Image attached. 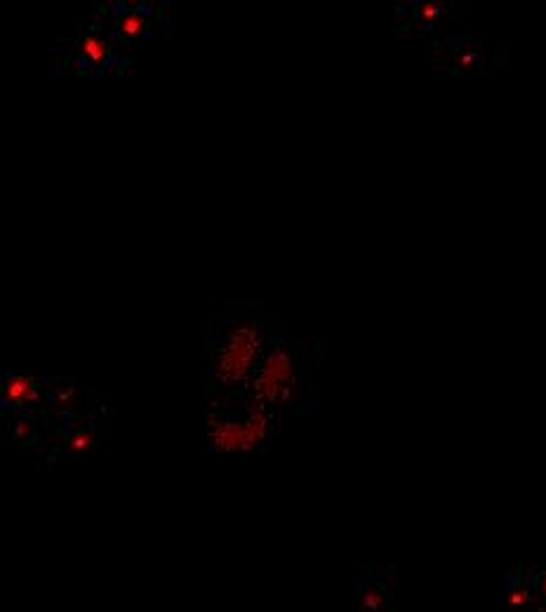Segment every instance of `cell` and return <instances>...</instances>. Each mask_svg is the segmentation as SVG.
<instances>
[{"label": "cell", "mask_w": 546, "mask_h": 612, "mask_svg": "<svg viewBox=\"0 0 546 612\" xmlns=\"http://www.w3.org/2000/svg\"><path fill=\"white\" fill-rule=\"evenodd\" d=\"M261 351V332L254 323H238L226 334L224 344L219 346L214 360V375L221 384L235 386L242 384L257 365Z\"/></svg>", "instance_id": "1"}, {"label": "cell", "mask_w": 546, "mask_h": 612, "mask_svg": "<svg viewBox=\"0 0 546 612\" xmlns=\"http://www.w3.org/2000/svg\"><path fill=\"white\" fill-rule=\"evenodd\" d=\"M268 412L264 405H254L242 419H226L212 417L210 419V441L214 450L221 453H238V450H254L268 438Z\"/></svg>", "instance_id": "2"}, {"label": "cell", "mask_w": 546, "mask_h": 612, "mask_svg": "<svg viewBox=\"0 0 546 612\" xmlns=\"http://www.w3.org/2000/svg\"><path fill=\"white\" fill-rule=\"evenodd\" d=\"M294 384V358L285 346H273L264 356L261 365L254 375L252 391L257 405L271 408L285 401Z\"/></svg>", "instance_id": "3"}, {"label": "cell", "mask_w": 546, "mask_h": 612, "mask_svg": "<svg viewBox=\"0 0 546 612\" xmlns=\"http://www.w3.org/2000/svg\"><path fill=\"white\" fill-rule=\"evenodd\" d=\"M358 605L360 612H394V596L386 589V584H382L375 577H368L360 587Z\"/></svg>", "instance_id": "4"}, {"label": "cell", "mask_w": 546, "mask_h": 612, "mask_svg": "<svg viewBox=\"0 0 546 612\" xmlns=\"http://www.w3.org/2000/svg\"><path fill=\"white\" fill-rule=\"evenodd\" d=\"M36 393H38L36 382L29 379V377H12L8 384L3 386L5 403H10V405H15V408L36 401Z\"/></svg>", "instance_id": "5"}, {"label": "cell", "mask_w": 546, "mask_h": 612, "mask_svg": "<svg viewBox=\"0 0 546 612\" xmlns=\"http://www.w3.org/2000/svg\"><path fill=\"white\" fill-rule=\"evenodd\" d=\"M83 52L92 59V62H102L104 55H106V43H104V40H99V38L90 36V38H87L85 43H83Z\"/></svg>", "instance_id": "6"}, {"label": "cell", "mask_w": 546, "mask_h": 612, "mask_svg": "<svg viewBox=\"0 0 546 612\" xmlns=\"http://www.w3.org/2000/svg\"><path fill=\"white\" fill-rule=\"evenodd\" d=\"M144 26H146V22L141 15H125L123 19H120V29H123V33H127V36H137V33H141Z\"/></svg>", "instance_id": "7"}, {"label": "cell", "mask_w": 546, "mask_h": 612, "mask_svg": "<svg viewBox=\"0 0 546 612\" xmlns=\"http://www.w3.org/2000/svg\"><path fill=\"white\" fill-rule=\"evenodd\" d=\"M532 589L546 601V568L535 570V575H532Z\"/></svg>", "instance_id": "8"}, {"label": "cell", "mask_w": 546, "mask_h": 612, "mask_svg": "<svg viewBox=\"0 0 546 612\" xmlns=\"http://www.w3.org/2000/svg\"><path fill=\"white\" fill-rule=\"evenodd\" d=\"M528 601H530V589H514V591H511V603H514L516 608H523Z\"/></svg>", "instance_id": "9"}]
</instances>
